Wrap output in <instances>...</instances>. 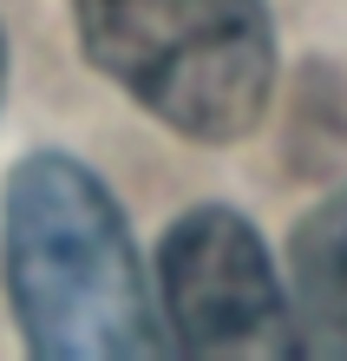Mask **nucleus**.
<instances>
[{
  "label": "nucleus",
  "instance_id": "f257e3e1",
  "mask_svg": "<svg viewBox=\"0 0 347 361\" xmlns=\"http://www.w3.org/2000/svg\"><path fill=\"white\" fill-rule=\"evenodd\" d=\"M0 269L20 335L46 361H138L164 342L112 190L66 152L13 164L0 197Z\"/></svg>",
  "mask_w": 347,
  "mask_h": 361
},
{
  "label": "nucleus",
  "instance_id": "f03ea898",
  "mask_svg": "<svg viewBox=\"0 0 347 361\" xmlns=\"http://www.w3.org/2000/svg\"><path fill=\"white\" fill-rule=\"evenodd\" d=\"M79 47L125 99L197 145H236L269 112L275 27L263 0H72Z\"/></svg>",
  "mask_w": 347,
  "mask_h": 361
},
{
  "label": "nucleus",
  "instance_id": "7ed1b4c3",
  "mask_svg": "<svg viewBox=\"0 0 347 361\" xmlns=\"http://www.w3.org/2000/svg\"><path fill=\"white\" fill-rule=\"evenodd\" d=\"M158 309L177 355H301L263 237L223 204L170 224L158 250Z\"/></svg>",
  "mask_w": 347,
  "mask_h": 361
},
{
  "label": "nucleus",
  "instance_id": "20e7f679",
  "mask_svg": "<svg viewBox=\"0 0 347 361\" xmlns=\"http://www.w3.org/2000/svg\"><path fill=\"white\" fill-rule=\"evenodd\" d=\"M289 269H295L289 309L301 355H347V184L301 217Z\"/></svg>",
  "mask_w": 347,
  "mask_h": 361
},
{
  "label": "nucleus",
  "instance_id": "39448f33",
  "mask_svg": "<svg viewBox=\"0 0 347 361\" xmlns=\"http://www.w3.org/2000/svg\"><path fill=\"white\" fill-rule=\"evenodd\" d=\"M0 92H7V47H0Z\"/></svg>",
  "mask_w": 347,
  "mask_h": 361
}]
</instances>
